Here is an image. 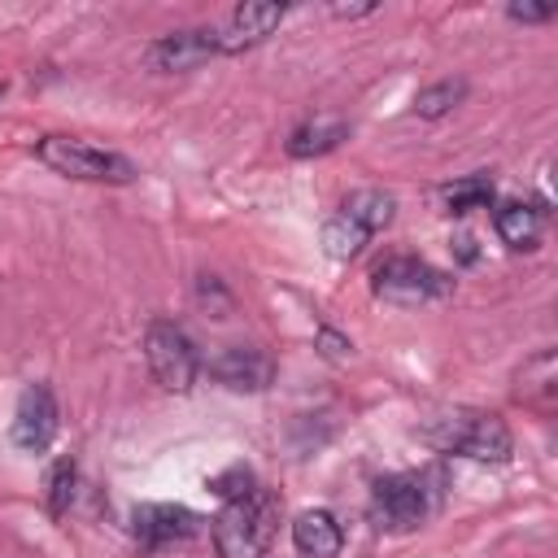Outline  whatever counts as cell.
Returning a JSON list of instances; mask_svg holds the SVG:
<instances>
[{"mask_svg": "<svg viewBox=\"0 0 558 558\" xmlns=\"http://www.w3.org/2000/svg\"><path fill=\"white\" fill-rule=\"evenodd\" d=\"M493 227H497L506 248L532 253L541 244V235H545V205L541 201H506V205H497Z\"/></svg>", "mask_w": 558, "mask_h": 558, "instance_id": "7c38bea8", "label": "cell"}, {"mask_svg": "<svg viewBox=\"0 0 558 558\" xmlns=\"http://www.w3.org/2000/svg\"><path fill=\"white\" fill-rule=\"evenodd\" d=\"M144 357H148L153 379L166 392H192V384L201 375V353H196L192 336L179 323H170V318L148 323V331H144Z\"/></svg>", "mask_w": 558, "mask_h": 558, "instance_id": "5b68a950", "label": "cell"}, {"mask_svg": "<svg viewBox=\"0 0 558 558\" xmlns=\"http://www.w3.org/2000/svg\"><path fill=\"white\" fill-rule=\"evenodd\" d=\"M283 22V4L279 0H244L227 13V22L218 26V57H235L244 48H257L266 35H275V26Z\"/></svg>", "mask_w": 558, "mask_h": 558, "instance_id": "8fae6325", "label": "cell"}, {"mask_svg": "<svg viewBox=\"0 0 558 558\" xmlns=\"http://www.w3.org/2000/svg\"><path fill=\"white\" fill-rule=\"evenodd\" d=\"M70 497H74V458H61L48 471V514L61 519L70 510Z\"/></svg>", "mask_w": 558, "mask_h": 558, "instance_id": "ffe728a7", "label": "cell"}, {"mask_svg": "<svg viewBox=\"0 0 558 558\" xmlns=\"http://www.w3.org/2000/svg\"><path fill=\"white\" fill-rule=\"evenodd\" d=\"M423 440L440 453H458V458H471V462H506L510 449H514V436L497 414L466 410V405L436 414L423 427Z\"/></svg>", "mask_w": 558, "mask_h": 558, "instance_id": "6da1fadb", "label": "cell"}, {"mask_svg": "<svg viewBox=\"0 0 558 558\" xmlns=\"http://www.w3.org/2000/svg\"><path fill=\"white\" fill-rule=\"evenodd\" d=\"M458 257L462 262H475V240L471 235H458Z\"/></svg>", "mask_w": 558, "mask_h": 558, "instance_id": "484cf974", "label": "cell"}, {"mask_svg": "<svg viewBox=\"0 0 558 558\" xmlns=\"http://www.w3.org/2000/svg\"><path fill=\"white\" fill-rule=\"evenodd\" d=\"M375 9H379V4H371V0H366V4H331L336 17H366V13H375Z\"/></svg>", "mask_w": 558, "mask_h": 558, "instance_id": "d4e9b609", "label": "cell"}, {"mask_svg": "<svg viewBox=\"0 0 558 558\" xmlns=\"http://www.w3.org/2000/svg\"><path fill=\"white\" fill-rule=\"evenodd\" d=\"M340 214H344V218H353V222H357L366 235H375V231H384V227L392 222V214H397V201H392V192H379V187H362V192L344 196Z\"/></svg>", "mask_w": 558, "mask_h": 558, "instance_id": "2e32d148", "label": "cell"}, {"mask_svg": "<svg viewBox=\"0 0 558 558\" xmlns=\"http://www.w3.org/2000/svg\"><path fill=\"white\" fill-rule=\"evenodd\" d=\"M554 13H558L554 4H527V0L523 4H506V17L510 22H549Z\"/></svg>", "mask_w": 558, "mask_h": 558, "instance_id": "603a6c76", "label": "cell"}, {"mask_svg": "<svg viewBox=\"0 0 558 558\" xmlns=\"http://www.w3.org/2000/svg\"><path fill=\"white\" fill-rule=\"evenodd\" d=\"M253 488H257V484H253V471L240 466V462H235L231 471H222V475L209 480V493H218V497H227V501H231V497H244V493H253Z\"/></svg>", "mask_w": 558, "mask_h": 558, "instance_id": "44dd1931", "label": "cell"}, {"mask_svg": "<svg viewBox=\"0 0 558 558\" xmlns=\"http://www.w3.org/2000/svg\"><path fill=\"white\" fill-rule=\"evenodd\" d=\"M514 397L532 410H549L558 397V357L554 349H541L536 357L523 362V371L514 375Z\"/></svg>", "mask_w": 558, "mask_h": 558, "instance_id": "9a60e30c", "label": "cell"}, {"mask_svg": "<svg viewBox=\"0 0 558 558\" xmlns=\"http://www.w3.org/2000/svg\"><path fill=\"white\" fill-rule=\"evenodd\" d=\"M0 100H4V87H0Z\"/></svg>", "mask_w": 558, "mask_h": 558, "instance_id": "4316f807", "label": "cell"}, {"mask_svg": "<svg viewBox=\"0 0 558 558\" xmlns=\"http://www.w3.org/2000/svg\"><path fill=\"white\" fill-rule=\"evenodd\" d=\"M366 240H371V235H366V231H362L353 218H344L340 209H336V214L323 222V253H327V257H336V262L357 257Z\"/></svg>", "mask_w": 558, "mask_h": 558, "instance_id": "e0dca14e", "label": "cell"}, {"mask_svg": "<svg viewBox=\"0 0 558 558\" xmlns=\"http://www.w3.org/2000/svg\"><path fill=\"white\" fill-rule=\"evenodd\" d=\"M440 484V475H427V471H397V475H379L371 484V523L379 532H410L418 527L432 510H436V493L432 488Z\"/></svg>", "mask_w": 558, "mask_h": 558, "instance_id": "277c9868", "label": "cell"}, {"mask_svg": "<svg viewBox=\"0 0 558 558\" xmlns=\"http://www.w3.org/2000/svg\"><path fill=\"white\" fill-rule=\"evenodd\" d=\"M462 96H466V78H440V83H432V87H423L414 96V113L427 118V122L445 118V113H453L462 105Z\"/></svg>", "mask_w": 558, "mask_h": 558, "instance_id": "ac0fdd59", "label": "cell"}, {"mask_svg": "<svg viewBox=\"0 0 558 558\" xmlns=\"http://www.w3.org/2000/svg\"><path fill=\"white\" fill-rule=\"evenodd\" d=\"M318 344H323V353H327L331 362H344V357L353 353V344H349L344 336H336V331H318Z\"/></svg>", "mask_w": 558, "mask_h": 558, "instance_id": "cb8c5ba5", "label": "cell"}, {"mask_svg": "<svg viewBox=\"0 0 558 558\" xmlns=\"http://www.w3.org/2000/svg\"><path fill=\"white\" fill-rule=\"evenodd\" d=\"M196 523H201V519H196L187 506H174V501H144V506H135V514H131L135 545H140L144 554H157V549H166V545L187 541V536L196 532Z\"/></svg>", "mask_w": 558, "mask_h": 558, "instance_id": "30bf717a", "label": "cell"}, {"mask_svg": "<svg viewBox=\"0 0 558 558\" xmlns=\"http://www.w3.org/2000/svg\"><path fill=\"white\" fill-rule=\"evenodd\" d=\"M292 545L301 558H336L344 545V532L331 510H301L292 523Z\"/></svg>", "mask_w": 558, "mask_h": 558, "instance_id": "5bb4252c", "label": "cell"}, {"mask_svg": "<svg viewBox=\"0 0 558 558\" xmlns=\"http://www.w3.org/2000/svg\"><path fill=\"white\" fill-rule=\"evenodd\" d=\"M57 427H61V410H57L52 388H48V384H26L22 397H17L13 423H9L13 449H22V453H44V449L57 440Z\"/></svg>", "mask_w": 558, "mask_h": 558, "instance_id": "52a82bcc", "label": "cell"}, {"mask_svg": "<svg viewBox=\"0 0 558 558\" xmlns=\"http://www.w3.org/2000/svg\"><path fill=\"white\" fill-rule=\"evenodd\" d=\"M493 201V174H466V179H453L445 187V209L449 214H471V209H484Z\"/></svg>", "mask_w": 558, "mask_h": 558, "instance_id": "d6986e66", "label": "cell"}, {"mask_svg": "<svg viewBox=\"0 0 558 558\" xmlns=\"http://www.w3.org/2000/svg\"><path fill=\"white\" fill-rule=\"evenodd\" d=\"M371 292L392 305H427V301H445L453 292V279L440 275L432 262L401 253V257H388L384 266H375Z\"/></svg>", "mask_w": 558, "mask_h": 558, "instance_id": "8992f818", "label": "cell"}, {"mask_svg": "<svg viewBox=\"0 0 558 558\" xmlns=\"http://www.w3.org/2000/svg\"><path fill=\"white\" fill-rule=\"evenodd\" d=\"M344 140H349V122L336 118V113H318V118H305V122L288 135V157H296V161L327 157V153H336Z\"/></svg>", "mask_w": 558, "mask_h": 558, "instance_id": "4fadbf2b", "label": "cell"}, {"mask_svg": "<svg viewBox=\"0 0 558 558\" xmlns=\"http://www.w3.org/2000/svg\"><path fill=\"white\" fill-rule=\"evenodd\" d=\"M148 65L157 74H183L205 65L209 57H218V31L214 26H187V31H170L161 39L148 44Z\"/></svg>", "mask_w": 558, "mask_h": 558, "instance_id": "9c48e42d", "label": "cell"}, {"mask_svg": "<svg viewBox=\"0 0 558 558\" xmlns=\"http://www.w3.org/2000/svg\"><path fill=\"white\" fill-rule=\"evenodd\" d=\"M209 379L231 388V392H266L275 379V357L257 344H227L222 353H214L205 362Z\"/></svg>", "mask_w": 558, "mask_h": 558, "instance_id": "ba28073f", "label": "cell"}, {"mask_svg": "<svg viewBox=\"0 0 558 558\" xmlns=\"http://www.w3.org/2000/svg\"><path fill=\"white\" fill-rule=\"evenodd\" d=\"M275 519H279V501L266 488L231 497L214 519L218 558H262L270 536H275Z\"/></svg>", "mask_w": 558, "mask_h": 558, "instance_id": "7a4b0ae2", "label": "cell"}, {"mask_svg": "<svg viewBox=\"0 0 558 558\" xmlns=\"http://www.w3.org/2000/svg\"><path fill=\"white\" fill-rule=\"evenodd\" d=\"M35 157L48 170H57L65 179H78V183L122 187V183H135V174H140L131 157H122L113 148H100V144H87L78 135H44V140H35Z\"/></svg>", "mask_w": 558, "mask_h": 558, "instance_id": "3957f363", "label": "cell"}, {"mask_svg": "<svg viewBox=\"0 0 558 558\" xmlns=\"http://www.w3.org/2000/svg\"><path fill=\"white\" fill-rule=\"evenodd\" d=\"M196 301H201V305L214 301V318H227V310H231V292H222V283H218L214 275H201V279H196Z\"/></svg>", "mask_w": 558, "mask_h": 558, "instance_id": "7402d4cb", "label": "cell"}]
</instances>
